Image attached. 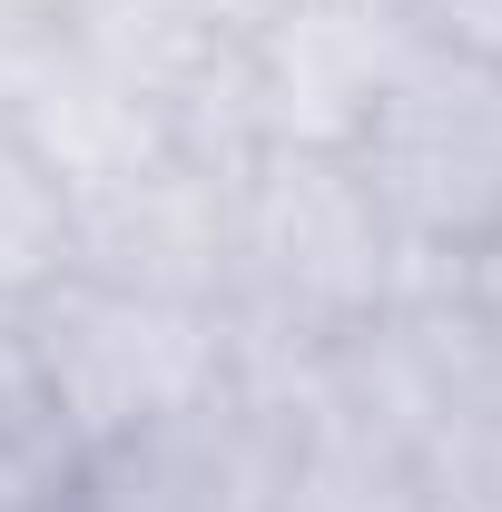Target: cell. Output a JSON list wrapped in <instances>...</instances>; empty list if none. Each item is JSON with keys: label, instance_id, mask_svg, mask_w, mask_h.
Segmentation results:
<instances>
[{"label": "cell", "instance_id": "13", "mask_svg": "<svg viewBox=\"0 0 502 512\" xmlns=\"http://www.w3.org/2000/svg\"><path fill=\"white\" fill-rule=\"evenodd\" d=\"M60 503V483L40 473V463H20V453L0 444V512H50Z\"/></svg>", "mask_w": 502, "mask_h": 512}, {"label": "cell", "instance_id": "6", "mask_svg": "<svg viewBox=\"0 0 502 512\" xmlns=\"http://www.w3.org/2000/svg\"><path fill=\"white\" fill-rule=\"evenodd\" d=\"M227 188L237 178L158 148V158H138V168L69 197V266L227 316Z\"/></svg>", "mask_w": 502, "mask_h": 512}, {"label": "cell", "instance_id": "4", "mask_svg": "<svg viewBox=\"0 0 502 512\" xmlns=\"http://www.w3.org/2000/svg\"><path fill=\"white\" fill-rule=\"evenodd\" d=\"M286 453H296V394L237 375L178 414L89 444L60 483V512H276Z\"/></svg>", "mask_w": 502, "mask_h": 512}, {"label": "cell", "instance_id": "7", "mask_svg": "<svg viewBox=\"0 0 502 512\" xmlns=\"http://www.w3.org/2000/svg\"><path fill=\"white\" fill-rule=\"evenodd\" d=\"M276 512H424L414 444H394L384 424L325 404V394H296V453H286Z\"/></svg>", "mask_w": 502, "mask_h": 512}, {"label": "cell", "instance_id": "3", "mask_svg": "<svg viewBox=\"0 0 502 512\" xmlns=\"http://www.w3.org/2000/svg\"><path fill=\"white\" fill-rule=\"evenodd\" d=\"M355 168L414 266H463L483 237H502V69L424 40L375 99Z\"/></svg>", "mask_w": 502, "mask_h": 512}, {"label": "cell", "instance_id": "5", "mask_svg": "<svg viewBox=\"0 0 502 512\" xmlns=\"http://www.w3.org/2000/svg\"><path fill=\"white\" fill-rule=\"evenodd\" d=\"M424 50L404 0H296L237 40L266 148H355L394 69Z\"/></svg>", "mask_w": 502, "mask_h": 512}, {"label": "cell", "instance_id": "12", "mask_svg": "<svg viewBox=\"0 0 502 512\" xmlns=\"http://www.w3.org/2000/svg\"><path fill=\"white\" fill-rule=\"evenodd\" d=\"M168 10H188L197 30H227V40H247V30H266L276 10H296V0H168Z\"/></svg>", "mask_w": 502, "mask_h": 512}, {"label": "cell", "instance_id": "14", "mask_svg": "<svg viewBox=\"0 0 502 512\" xmlns=\"http://www.w3.org/2000/svg\"><path fill=\"white\" fill-rule=\"evenodd\" d=\"M10 138H20V79L0 69V148H10Z\"/></svg>", "mask_w": 502, "mask_h": 512}, {"label": "cell", "instance_id": "15", "mask_svg": "<svg viewBox=\"0 0 502 512\" xmlns=\"http://www.w3.org/2000/svg\"><path fill=\"white\" fill-rule=\"evenodd\" d=\"M50 512H60V503H50Z\"/></svg>", "mask_w": 502, "mask_h": 512}, {"label": "cell", "instance_id": "9", "mask_svg": "<svg viewBox=\"0 0 502 512\" xmlns=\"http://www.w3.org/2000/svg\"><path fill=\"white\" fill-rule=\"evenodd\" d=\"M424 512H502V404H463L414 444Z\"/></svg>", "mask_w": 502, "mask_h": 512}, {"label": "cell", "instance_id": "8", "mask_svg": "<svg viewBox=\"0 0 502 512\" xmlns=\"http://www.w3.org/2000/svg\"><path fill=\"white\" fill-rule=\"evenodd\" d=\"M69 276V188L10 138L0 148V306H30Z\"/></svg>", "mask_w": 502, "mask_h": 512}, {"label": "cell", "instance_id": "1", "mask_svg": "<svg viewBox=\"0 0 502 512\" xmlns=\"http://www.w3.org/2000/svg\"><path fill=\"white\" fill-rule=\"evenodd\" d=\"M434 266H414L384 227L355 148H256L227 188V325L237 375L296 384L384 325Z\"/></svg>", "mask_w": 502, "mask_h": 512}, {"label": "cell", "instance_id": "11", "mask_svg": "<svg viewBox=\"0 0 502 512\" xmlns=\"http://www.w3.org/2000/svg\"><path fill=\"white\" fill-rule=\"evenodd\" d=\"M414 30L434 50H463V60H493L502 69V0H404Z\"/></svg>", "mask_w": 502, "mask_h": 512}, {"label": "cell", "instance_id": "10", "mask_svg": "<svg viewBox=\"0 0 502 512\" xmlns=\"http://www.w3.org/2000/svg\"><path fill=\"white\" fill-rule=\"evenodd\" d=\"M443 306H453V335L483 375V404H502V237H483L463 266H443Z\"/></svg>", "mask_w": 502, "mask_h": 512}, {"label": "cell", "instance_id": "2", "mask_svg": "<svg viewBox=\"0 0 502 512\" xmlns=\"http://www.w3.org/2000/svg\"><path fill=\"white\" fill-rule=\"evenodd\" d=\"M20 335H30V365L60 404L69 463L128 424H148V414H178L197 394L237 384V325L217 306L138 296V286L79 276V266L20 306Z\"/></svg>", "mask_w": 502, "mask_h": 512}]
</instances>
